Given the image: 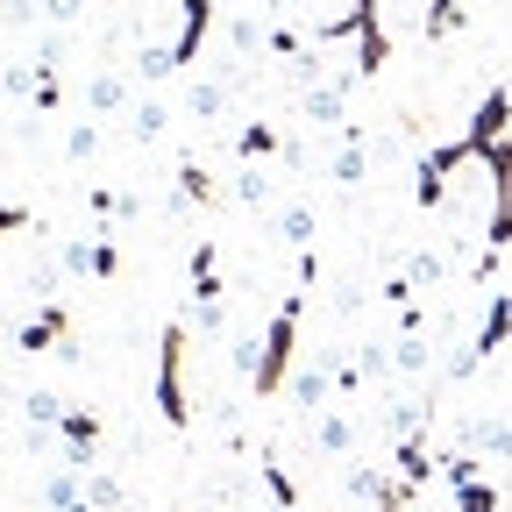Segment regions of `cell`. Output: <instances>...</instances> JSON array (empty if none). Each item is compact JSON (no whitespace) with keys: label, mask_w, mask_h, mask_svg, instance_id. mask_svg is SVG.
<instances>
[{"label":"cell","mask_w":512,"mask_h":512,"mask_svg":"<svg viewBox=\"0 0 512 512\" xmlns=\"http://www.w3.org/2000/svg\"><path fill=\"white\" fill-rule=\"evenodd\" d=\"M299 313H306V278L285 292V306L271 313V328H264V363H256V377H249L256 399H271V392H285V384H292V363H299Z\"/></svg>","instance_id":"1"},{"label":"cell","mask_w":512,"mask_h":512,"mask_svg":"<svg viewBox=\"0 0 512 512\" xmlns=\"http://www.w3.org/2000/svg\"><path fill=\"white\" fill-rule=\"evenodd\" d=\"M185 349H192V320H171L157 342V413L164 427H192V399H185Z\"/></svg>","instance_id":"2"},{"label":"cell","mask_w":512,"mask_h":512,"mask_svg":"<svg viewBox=\"0 0 512 512\" xmlns=\"http://www.w3.org/2000/svg\"><path fill=\"white\" fill-rule=\"evenodd\" d=\"M15 349H29V356H79L72 349V313H64V299H50V306H36L22 328H15Z\"/></svg>","instance_id":"3"},{"label":"cell","mask_w":512,"mask_h":512,"mask_svg":"<svg viewBox=\"0 0 512 512\" xmlns=\"http://www.w3.org/2000/svg\"><path fill=\"white\" fill-rule=\"evenodd\" d=\"M349 22H356V79L370 86L384 64H392V36H384V22H377V0H356Z\"/></svg>","instance_id":"4"},{"label":"cell","mask_w":512,"mask_h":512,"mask_svg":"<svg viewBox=\"0 0 512 512\" xmlns=\"http://www.w3.org/2000/svg\"><path fill=\"white\" fill-rule=\"evenodd\" d=\"M214 15H221V0H178V36H171L178 72H185V64H200V50L214 36Z\"/></svg>","instance_id":"5"},{"label":"cell","mask_w":512,"mask_h":512,"mask_svg":"<svg viewBox=\"0 0 512 512\" xmlns=\"http://www.w3.org/2000/svg\"><path fill=\"white\" fill-rule=\"evenodd\" d=\"M512 136V93L505 86H491L484 100H477V114H470V128H463V143H470V157H484L491 143H505Z\"/></svg>","instance_id":"6"},{"label":"cell","mask_w":512,"mask_h":512,"mask_svg":"<svg viewBox=\"0 0 512 512\" xmlns=\"http://www.w3.org/2000/svg\"><path fill=\"white\" fill-rule=\"evenodd\" d=\"M505 342H512V292H498V299H491V313H484L477 342H470V349H463L456 363H448V377H470V370H477V363H484L491 349H505Z\"/></svg>","instance_id":"7"},{"label":"cell","mask_w":512,"mask_h":512,"mask_svg":"<svg viewBox=\"0 0 512 512\" xmlns=\"http://www.w3.org/2000/svg\"><path fill=\"white\" fill-rule=\"evenodd\" d=\"M356 86H363L356 72H349V79H328V86H313V93H306V121H313V128H335V121L349 128V114H342V107H349V93H356Z\"/></svg>","instance_id":"8"},{"label":"cell","mask_w":512,"mask_h":512,"mask_svg":"<svg viewBox=\"0 0 512 512\" xmlns=\"http://www.w3.org/2000/svg\"><path fill=\"white\" fill-rule=\"evenodd\" d=\"M328 178H335V185H363V178H370V143H363V128H356V121L342 128V150H335Z\"/></svg>","instance_id":"9"},{"label":"cell","mask_w":512,"mask_h":512,"mask_svg":"<svg viewBox=\"0 0 512 512\" xmlns=\"http://www.w3.org/2000/svg\"><path fill=\"white\" fill-rule=\"evenodd\" d=\"M313 441L328 448V456H356V420H349L342 406H328V413H313Z\"/></svg>","instance_id":"10"},{"label":"cell","mask_w":512,"mask_h":512,"mask_svg":"<svg viewBox=\"0 0 512 512\" xmlns=\"http://www.w3.org/2000/svg\"><path fill=\"white\" fill-rule=\"evenodd\" d=\"M192 306H221V264H214V242H192Z\"/></svg>","instance_id":"11"},{"label":"cell","mask_w":512,"mask_h":512,"mask_svg":"<svg viewBox=\"0 0 512 512\" xmlns=\"http://www.w3.org/2000/svg\"><path fill=\"white\" fill-rule=\"evenodd\" d=\"M207 200H214V178H207V164H200V157H185V164H178V214L207 207Z\"/></svg>","instance_id":"12"},{"label":"cell","mask_w":512,"mask_h":512,"mask_svg":"<svg viewBox=\"0 0 512 512\" xmlns=\"http://www.w3.org/2000/svg\"><path fill=\"white\" fill-rule=\"evenodd\" d=\"M463 29V0H427V15H420V36L441 43V36H456Z\"/></svg>","instance_id":"13"},{"label":"cell","mask_w":512,"mask_h":512,"mask_svg":"<svg viewBox=\"0 0 512 512\" xmlns=\"http://www.w3.org/2000/svg\"><path fill=\"white\" fill-rule=\"evenodd\" d=\"M57 278H64V256H36V264L22 271V285L36 292V306H50V299H57Z\"/></svg>","instance_id":"14"},{"label":"cell","mask_w":512,"mask_h":512,"mask_svg":"<svg viewBox=\"0 0 512 512\" xmlns=\"http://www.w3.org/2000/svg\"><path fill=\"white\" fill-rule=\"evenodd\" d=\"M164 128H171V107L164 100H143L136 114H128V136H136V143H157Z\"/></svg>","instance_id":"15"},{"label":"cell","mask_w":512,"mask_h":512,"mask_svg":"<svg viewBox=\"0 0 512 512\" xmlns=\"http://www.w3.org/2000/svg\"><path fill=\"white\" fill-rule=\"evenodd\" d=\"M121 100H128V79H121V72H93V86H86V107H93V114H114Z\"/></svg>","instance_id":"16"},{"label":"cell","mask_w":512,"mask_h":512,"mask_svg":"<svg viewBox=\"0 0 512 512\" xmlns=\"http://www.w3.org/2000/svg\"><path fill=\"white\" fill-rule=\"evenodd\" d=\"M456 491V512H505V498L484 484V477H470V484H448Z\"/></svg>","instance_id":"17"},{"label":"cell","mask_w":512,"mask_h":512,"mask_svg":"<svg viewBox=\"0 0 512 512\" xmlns=\"http://www.w3.org/2000/svg\"><path fill=\"white\" fill-rule=\"evenodd\" d=\"M192 114H200V121H221V114H228V79H200V86H192Z\"/></svg>","instance_id":"18"},{"label":"cell","mask_w":512,"mask_h":512,"mask_svg":"<svg viewBox=\"0 0 512 512\" xmlns=\"http://www.w3.org/2000/svg\"><path fill=\"white\" fill-rule=\"evenodd\" d=\"M470 441L484 448V456H505V463H512V420H477Z\"/></svg>","instance_id":"19"},{"label":"cell","mask_w":512,"mask_h":512,"mask_svg":"<svg viewBox=\"0 0 512 512\" xmlns=\"http://www.w3.org/2000/svg\"><path fill=\"white\" fill-rule=\"evenodd\" d=\"M86 505H100V512H121L128 498H121V477H107V470H86Z\"/></svg>","instance_id":"20"},{"label":"cell","mask_w":512,"mask_h":512,"mask_svg":"<svg viewBox=\"0 0 512 512\" xmlns=\"http://www.w3.org/2000/svg\"><path fill=\"white\" fill-rule=\"evenodd\" d=\"M235 150H242V157H278V128H271V121H249L242 136H235Z\"/></svg>","instance_id":"21"},{"label":"cell","mask_w":512,"mask_h":512,"mask_svg":"<svg viewBox=\"0 0 512 512\" xmlns=\"http://www.w3.org/2000/svg\"><path fill=\"white\" fill-rule=\"evenodd\" d=\"M278 235L306 256V249H313V214H306V207H285V214H278Z\"/></svg>","instance_id":"22"},{"label":"cell","mask_w":512,"mask_h":512,"mask_svg":"<svg viewBox=\"0 0 512 512\" xmlns=\"http://www.w3.org/2000/svg\"><path fill=\"white\" fill-rule=\"evenodd\" d=\"M136 72H143V79H171V72H178L171 43H143V50H136Z\"/></svg>","instance_id":"23"},{"label":"cell","mask_w":512,"mask_h":512,"mask_svg":"<svg viewBox=\"0 0 512 512\" xmlns=\"http://www.w3.org/2000/svg\"><path fill=\"white\" fill-rule=\"evenodd\" d=\"M413 498H420V484H406V477H384L377 484V512H413Z\"/></svg>","instance_id":"24"},{"label":"cell","mask_w":512,"mask_h":512,"mask_svg":"<svg viewBox=\"0 0 512 512\" xmlns=\"http://www.w3.org/2000/svg\"><path fill=\"white\" fill-rule=\"evenodd\" d=\"M22 406H29V427H57V420H64V413H72V406H64V399H57V392H29V399H22Z\"/></svg>","instance_id":"25"},{"label":"cell","mask_w":512,"mask_h":512,"mask_svg":"<svg viewBox=\"0 0 512 512\" xmlns=\"http://www.w3.org/2000/svg\"><path fill=\"white\" fill-rule=\"evenodd\" d=\"M64 150H72L79 164H86V157H100V121H72V136H64Z\"/></svg>","instance_id":"26"},{"label":"cell","mask_w":512,"mask_h":512,"mask_svg":"<svg viewBox=\"0 0 512 512\" xmlns=\"http://www.w3.org/2000/svg\"><path fill=\"white\" fill-rule=\"evenodd\" d=\"M114 271H121V242L100 228V235H93V278H114Z\"/></svg>","instance_id":"27"},{"label":"cell","mask_w":512,"mask_h":512,"mask_svg":"<svg viewBox=\"0 0 512 512\" xmlns=\"http://www.w3.org/2000/svg\"><path fill=\"white\" fill-rule=\"evenodd\" d=\"M235 200H242V207H271V178H264V171H242V178H235Z\"/></svg>","instance_id":"28"},{"label":"cell","mask_w":512,"mask_h":512,"mask_svg":"<svg viewBox=\"0 0 512 512\" xmlns=\"http://www.w3.org/2000/svg\"><path fill=\"white\" fill-rule=\"evenodd\" d=\"M264 491H271V505H285V512L299 505V491H292V477H285V470H278L271 456H264Z\"/></svg>","instance_id":"29"},{"label":"cell","mask_w":512,"mask_h":512,"mask_svg":"<svg viewBox=\"0 0 512 512\" xmlns=\"http://www.w3.org/2000/svg\"><path fill=\"white\" fill-rule=\"evenodd\" d=\"M22 228H36V207H22V200H0V235H22Z\"/></svg>","instance_id":"30"},{"label":"cell","mask_w":512,"mask_h":512,"mask_svg":"<svg viewBox=\"0 0 512 512\" xmlns=\"http://www.w3.org/2000/svg\"><path fill=\"white\" fill-rule=\"evenodd\" d=\"M64 271H72V278H93V242H64Z\"/></svg>","instance_id":"31"},{"label":"cell","mask_w":512,"mask_h":512,"mask_svg":"<svg viewBox=\"0 0 512 512\" xmlns=\"http://www.w3.org/2000/svg\"><path fill=\"white\" fill-rule=\"evenodd\" d=\"M79 8H86V0H43V22L64 29V22H79Z\"/></svg>","instance_id":"32"},{"label":"cell","mask_w":512,"mask_h":512,"mask_svg":"<svg viewBox=\"0 0 512 512\" xmlns=\"http://www.w3.org/2000/svg\"><path fill=\"white\" fill-rule=\"evenodd\" d=\"M185 320H192V328H200V335H221V328H228V313H221V306H192Z\"/></svg>","instance_id":"33"},{"label":"cell","mask_w":512,"mask_h":512,"mask_svg":"<svg viewBox=\"0 0 512 512\" xmlns=\"http://www.w3.org/2000/svg\"><path fill=\"white\" fill-rule=\"evenodd\" d=\"M278 8H299V0H278Z\"/></svg>","instance_id":"34"},{"label":"cell","mask_w":512,"mask_h":512,"mask_svg":"<svg viewBox=\"0 0 512 512\" xmlns=\"http://www.w3.org/2000/svg\"><path fill=\"white\" fill-rule=\"evenodd\" d=\"M256 512H264V505H256ZM271 512H285V505H271Z\"/></svg>","instance_id":"35"},{"label":"cell","mask_w":512,"mask_h":512,"mask_svg":"<svg viewBox=\"0 0 512 512\" xmlns=\"http://www.w3.org/2000/svg\"><path fill=\"white\" fill-rule=\"evenodd\" d=\"M505 512H512V505H505Z\"/></svg>","instance_id":"36"}]
</instances>
